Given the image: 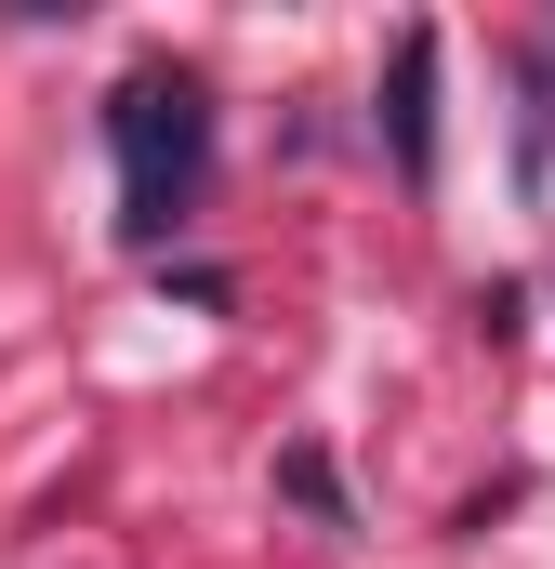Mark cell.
<instances>
[{"label":"cell","instance_id":"3957f363","mask_svg":"<svg viewBox=\"0 0 555 569\" xmlns=\"http://www.w3.org/2000/svg\"><path fill=\"white\" fill-rule=\"evenodd\" d=\"M278 490H291L317 530H357V503H344V477H331V450H317V437H291V450H278Z\"/></svg>","mask_w":555,"mask_h":569},{"label":"cell","instance_id":"7a4b0ae2","mask_svg":"<svg viewBox=\"0 0 555 569\" xmlns=\"http://www.w3.org/2000/svg\"><path fill=\"white\" fill-rule=\"evenodd\" d=\"M384 159L397 172H436V27H397V67H384Z\"/></svg>","mask_w":555,"mask_h":569},{"label":"cell","instance_id":"6da1fadb","mask_svg":"<svg viewBox=\"0 0 555 569\" xmlns=\"http://www.w3.org/2000/svg\"><path fill=\"white\" fill-rule=\"evenodd\" d=\"M107 146H120V239L159 252V239L185 226L199 172H212V93H199L185 67H133V80L107 93Z\"/></svg>","mask_w":555,"mask_h":569}]
</instances>
